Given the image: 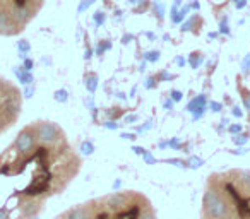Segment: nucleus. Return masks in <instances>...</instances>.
<instances>
[{
	"instance_id": "obj_9",
	"label": "nucleus",
	"mask_w": 250,
	"mask_h": 219,
	"mask_svg": "<svg viewBox=\"0 0 250 219\" xmlns=\"http://www.w3.org/2000/svg\"><path fill=\"white\" fill-rule=\"evenodd\" d=\"M154 11H156L158 12V16H160V18H163V14H165V7H163V4H161V2H158V0H156V2H154Z\"/></svg>"
},
{
	"instance_id": "obj_5",
	"label": "nucleus",
	"mask_w": 250,
	"mask_h": 219,
	"mask_svg": "<svg viewBox=\"0 0 250 219\" xmlns=\"http://www.w3.org/2000/svg\"><path fill=\"white\" fill-rule=\"evenodd\" d=\"M104 19H106V16H104V12L98 11L96 14H94V22H96V26H101V24H103Z\"/></svg>"
},
{
	"instance_id": "obj_4",
	"label": "nucleus",
	"mask_w": 250,
	"mask_h": 219,
	"mask_svg": "<svg viewBox=\"0 0 250 219\" xmlns=\"http://www.w3.org/2000/svg\"><path fill=\"white\" fill-rule=\"evenodd\" d=\"M202 62V55L201 53H192V57H190V63H192V67H194V69H197L199 67V63Z\"/></svg>"
},
{
	"instance_id": "obj_19",
	"label": "nucleus",
	"mask_w": 250,
	"mask_h": 219,
	"mask_svg": "<svg viewBox=\"0 0 250 219\" xmlns=\"http://www.w3.org/2000/svg\"><path fill=\"white\" fill-rule=\"evenodd\" d=\"M144 156H146V161H147V163H154L153 156H151V154H149V153H144Z\"/></svg>"
},
{
	"instance_id": "obj_3",
	"label": "nucleus",
	"mask_w": 250,
	"mask_h": 219,
	"mask_svg": "<svg viewBox=\"0 0 250 219\" xmlns=\"http://www.w3.org/2000/svg\"><path fill=\"white\" fill-rule=\"evenodd\" d=\"M86 87L89 91H96V87H98V76L96 74H89V76L86 77Z\"/></svg>"
},
{
	"instance_id": "obj_7",
	"label": "nucleus",
	"mask_w": 250,
	"mask_h": 219,
	"mask_svg": "<svg viewBox=\"0 0 250 219\" xmlns=\"http://www.w3.org/2000/svg\"><path fill=\"white\" fill-rule=\"evenodd\" d=\"M247 140H249V136H247V134H243V136H235V137H233V142L238 144V146H240V144H245Z\"/></svg>"
},
{
	"instance_id": "obj_12",
	"label": "nucleus",
	"mask_w": 250,
	"mask_h": 219,
	"mask_svg": "<svg viewBox=\"0 0 250 219\" xmlns=\"http://www.w3.org/2000/svg\"><path fill=\"white\" fill-rule=\"evenodd\" d=\"M228 130L231 134H240V132H242V125H229Z\"/></svg>"
},
{
	"instance_id": "obj_22",
	"label": "nucleus",
	"mask_w": 250,
	"mask_h": 219,
	"mask_svg": "<svg viewBox=\"0 0 250 219\" xmlns=\"http://www.w3.org/2000/svg\"><path fill=\"white\" fill-rule=\"evenodd\" d=\"M129 2H130V4H132V5H136V4H139L141 0H129Z\"/></svg>"
},
{
	"instance_id": "obj_15",
	"label": "nucleus",
	"mask_w": 250,
	"mask_h": 219,
	"mask_svg": "<svg viewBox=\"0 0 250 219\" xmlns=\"http://www.w3.org/2000/svg\"><path fill=\"white\" fill-rule=\"evenodd\" d=\"M211 108H212V112H221V104L214 103V101H211Z\"/></svg>"
},
{
	"instance_id": "obj_6",
	"label": "nucleus",
	"mask_w": 250,
	"mask_h": 219,
	"mask_svg": "<svg viewBox=\"0 0 250 219\" xmlns=\"http://www.w3.org/2000/svg\"><path fill=\"white\" fill-rule=\"evenodd\" d=\"M146 60H149V62H156V60H160V52H149L146 53V57H144Z\"/></svg>"
},
{
	"instance_id": "obj_8",
	"label": "nucleus",
	"mask_w": 250,
	"mask_h": 219,
	"mask_svg": "<svg viewBox=\"0 0 250 219\" xmlns=\"http://www.w3.org/2000/svg\"><path fill=\"white\" fill-rule=\"evenodd\" d=\"M81 149H83L84 154H93L94 147H93V144H91V142H84L83 146H81Z\"/></svg>"
},
{
	"instance_id": "obj_14",
	"label": "nucleus",
	"mask_w": 250,
	"mask_h": 219,
	"mask_svg": "<svg viewBox=\"0 0 250 219\" xmlns=\"http://www.w3.org/2000/svg\"><path fill=\"white\" fill-rule=\"evenodd\" d=\"M219 33H225V35H229V29H228V26H226L225 22H221V24H219Z\"/></svg>"
},
{
	"instance_id": "obj_21",
	"label": "nucleus",
	"mask_w": 250,
	"mask_h": 219,
	"mask_svg": "<svg viewBox=\"0 0 250 219\" xmlns=\"http://www.w3.org/2000/svg\"><path fill=\"white\" fill-rule=\"evenodd\" d=\"M192 7L197 9V11H199V7H201V5H199V2H194V4H192Z\"/></svg>"
},
{
	"instance_id": "obj_1",
	"label": "nucleus",
	"mask_w": 250,
	"mask_h": 219,
	"mask_svg": "<svg viewBox=\"0 0 250 219\" xmlns=\"http://www.w3.org/2000/svg\"><path fill=\"white\" fill-rule=\"evenodd\" d=\"M79 166V156L57 123L36 120L24 125L0 153V219H36Z\"/></svg>"
},
{
	"instance_id": "obj_20",
	"label": "nucleus",
	"mask_w": 250,
	"mask_h": 219,
	"mask_svg": "<svg viewBox=\"0 0 250 219\" xmlns=\"http://www.w3.org/2000/svg\"><path fill=\"white\" fill-rule=\"evenodd\" d=\"M177 63H178V65H185V59H182V57H177Z\"/></svg>"
},
{
	"instance_id": "obj_2",
	"label": "nucleus",
	"mask_w": 250,
	"mask_h": 219,
	"mask_svg": "<svg viewBox=\"0 0 250 219\" xmlns=\"http://www.w3.org/2000/svg\"><path fill=\"white\" fill-rule=\"evenodd\" d=\"M22 112V93L16 82L0 76V136L18 123Z\"/></svg>"
},
{
	"instance_id": "obj_10",
	"label": "nucleus",
	"mask_w": 250,
	"mask_h": 219,
	"mask_svg": "<svg viewBox=\"0 0 250 219\" xmlns=\"http://www.w3.org/2000/svg\"><path fill=\"white\" fill-rule=\"evenodd\" d=\"M93 2H94V0H83V2H81V5H79V12H84L91 4H93Z\"/></svg>"
},
{
	"instance_id": "obj_17",
	"label": "nucleus",
	"mask_w": 250,
	"mask_h": 219,
	"mask_svg": "<svg viewBox=\"0 0 250 219\" xmlns=\"http://www.w3.org/2000/svg\"><path fill=\"white\" fill-rule=\"evenodd\" d=\"M104 127H106V129H118V125H117V123H113V122H106V123H104Z\"/></svg>"
},
{
	"instance_id": "obj_18",
	"label": "nucleus",
	"mask_w": 250,
	"mask_h": 219,
	"mask_svg": "<svg viewBox=\"0 0 250 219\" xmlns=\"http://www.w3.org/2000/svg\"><path fill=\"white\" fill-rule=\"evenodd\" d=\"M233 115L238 117V119H240V117H242L243 113H242V110H240V108H233Z\"/></svg>"
},
{
	"instance_id": "obj_16",
	"label": "nucleus",
	"mask_w": 250,
	"mask_h": 219,
	"mask_svg": "<svg viewBox=\"0 0 250 219\" xmlns=\"http://www.w3.org/2000/svg\"><path fill=\"white\" fill-rule=\"evenodd\" d=\"M235 5H236V9H243L247 5V0H236Z\"/></svg>"
},
{
	"instance_id": "obj_13",
	"label": "nucleus",
	"mask_w": 250,
	"mask_h": 219,
	"mask_svg": "<svg viewBox=\"0 0 250 219\" xmlns=\"http://www.w3.org/2000/svg\"><path fill=\"white\" fill-rule=\"evenodd\" d=\"M171 98H173V101H180L182 100V93H180V91H171Z\"/></svg>"
},
{
	"instance_id": "obj_11",
	"label": "nucleus",
	"mask_w": 250,
	"mask_h": 219,
	"mask_svg": "<svg viewBox=\"0 0 250 219\" xmlns=\"http://www.w3.org/2000/svg\"><path fill=\"white\" fill-rule=\"evenodd\" d=\"M190 163H192V168H195V166H202V163H204V161L202 159H199V158H192L190 159Z\"/></svg>"
}]
</instances>
